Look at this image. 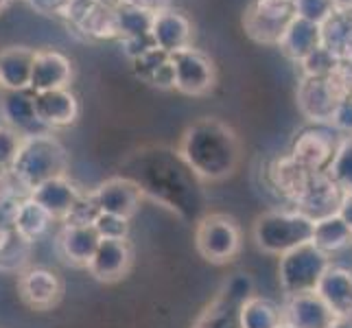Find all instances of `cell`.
<instances>
[{
    "mask_svg": "<svg viewBox=\"0 0 352 328\" xmlns=\"http://www.w3.org/2000/svg\"><path fill=\"white\" fill-rule=\"evenodd\" d=\"M241 328H280L285 324L283 307H278L274 300L250 296L239 309Z\"/></svg>",
    "mask_w": 352,
    "mask_h": 328,
    "instance_id": "obj_29",
    "label": "cell"
},
{
    "mask_svg": "<svg viewBox=\"0 0 352 328\" xmlns=\"http://www.w3.org/2000/svg\"><path fill=\"white\" fill-rule=\"evenodd\" d=\"M352 94V75L348 64H339L326 77H305L298 86V107L313 125H331L335 109Z\"/></svg>",
    "mask_w": 352,
    "mask_h": 328,
    "instance_id": "obj_5",
    "label": "cell"
},
{
    "mask_svg": "<svg viewBox=\"0 0 352 328\" xmlns=\"http://www.w3.org/2000/svg\"><path fill=\"white\" fill-rule=\"evenodd\" d=\"M133 252L127 239H101L86 270L99 283H116L131 267Z\"/></svg>",
    "mask_w": 352,
    "mask_h": 328,
    "instance_id": "obj_16",
    "label": "cell"
},
{
    "mask_svg": "<svg viewBox=\"0 0 352 328\" xmlns=\"http://www.w3.org/2000/svg\"><path fill=\"white\" fill-rule=\"evenodd\" d=\"M324 173L342 190V195H352V136L342 138L331 164L326 166Z\"/></svg>",
    "mask_w": 352,
    "mask_h": 328,
    "instance_id": "obj_32",
    "label": "cell"
},
{
    "mask_svg": "<svg viewBox=\"0 0 352 328\" xmlns=\"http://www.w3.org/2000/svg\"><path fill=\"white\" fill-rule=\"evenodd\" d=\"M337 215L344 219V223L350 228V232H352V195H344L342 197V204H339Z\"/></svg>",
    "mask_w": 352,
    "mask_h": 328,
    "instance_id": "obj_36",
    "label": "cell"
},
{
    "mask_svg": "<svg viewBox=\"0 0 352 328\" xmlns=\"http://www.w3.org/2000/svg\"><path fill=\"white\" fill-rule=\"evenodd\" d=\"M267 175H270V184L276 188V193L280 197H285L291 206H296L302 195L307 193L311 179L315 173L307 171L305 166L298 164L289 153L276 157V160L267 168Z\"/></svg>",
    "mask_w": 352,
    "mask_h": 328,
    "instance_id": "obj_21",
    "label": "cell"
},
{
    "mask_svg": "<svg viewBox=\"0 0 352 328\" xmlns=\"http://www.w3.org/2000/svg\"><path fill=\"white\" fill-rule=\"evenodd\" d=\"M342 197H344L342 190L326 177V173H315L307 193L294 208L302 215H307L311 221H320V219L337 212Z\"/></svg>",
    "mask_w": 352,
    "mask_h": 328,
    "instance_id": "obj_23",
    "label": "cell"
},
{
    "mask_svg": "<svg viewBox=\"0 0 352 328\" xmlns=\"http://www.w3.org/2000/svg\"><path fill=\"white\" fill-rule=\"evenodd\" d=\"M101 243L92 223L86 221H66L62 232L57 237V250L66 263L75 267H88L92 254Z\"/></svg>",
    "mask_w": 352,
    "mask_h": 328,
    "instance_id": "obj_20",
    "label": "cell"
},
{
    "mask_svg": "<svg viewBox=\"0 0 352 328\" xmlns=\"http://www.w3.org/2000/svg\"><path fill=\"white\" fill-rule=\"evenodd\" d=\"M68 173V153L51 131L24 136L18 157L11 166V175L22 188H35L53 177Z\"/></svg>",
    "mask_w": 352,
    "mask_h": 328,
    "instance_id": "obj_3",
    "label": "cell"
},
{
    "mask_svg": "<svg viewBox=\"0 0 352 328\" xmlns=\"http://www.w3.org/2000/svg\"><path fill=\"white\" fill-rule=\"evenodd\" d=\"M88 199L96 212L123 217L129 221V219L138 212L140 201L144 197L136 182H131L125 175H116V177L101 182L92 193H88Z\"/></svg>",
    "mask_w": 352,
    "mask_h": 328,
    "instance_id": "obj_12",
    "label": "cell"
},
{
    "mask_svg": "<svg viewBox=\"0 0 352 328\" xmlns=\"http://www.w3.org/2000/svg\"><path fill=\"white\" fill-rule=\"evenodd\" d=\"M22 140L24 136L20 131L0 123V175L11 171V166H14L18 157V151L22 147Z\"/></svg>",
    "mask_w": 352,
    "mask_h": 328,
    "instance_id": "obj_33",
    "label": "cell"
},
{
    "mask_svg": "<svg viewBox=\"0 0 352 328\" xmlns=\"http://www.w3.org/2000/svg\"><path fill=\"white\" fill-rule=\"evenodd\" d=\"M331 127L335 131H344V133H348V136H352V94L346 96V99L339 103V107L335 109Z\"/></svg>",
    "mask_w": 352,
    "mask_h": 328,
    "instance_id": "obj_35",
    "label": "cell"
},
{
    "mask_svg": "<svg viewBox=\"0 0 352 328\" xmlns=\"http://www.w3.org/2000/svg\"><path fill=\"white\" fill-rule=\"evenodd\" d=\"M35 48L7 46L0 51V90L22 92L31 86Z\"/></svg>",
    "mask_w": 352,
    "mask_h": 328,
    "instance_id": "obj_24",
    "label": "cell"
},
{
    "mask_svg": "<svg viewBox=\"0 0 352 328\" xmlns=\"http://www.w3.org/2000/svg\"><path fill=\"white\" fill-rule=\"evenodd\" d=\"M9 5H11V0H0V14H3V11H5Z\"/></svg>",
    "mask_w": 352,
    "mask_h": 328,
    "instance_id": "obj_38",
    "label": "cell"
},
{
    "mask_svg": "<svg viewBox=\"0 0 352 328\" xmlns=\"http://www.w3.org/2000/svg\"><path fill=\"white\" fill-rule=\"evenodd\" d=\"M318 296L337 315H352V272L331 265L318 285Z\"/></svg>",
    "mask_w": 352,
    "mask_h": 328,
    "instance_id": "obj_25",
    "label": "cell"
},
{
    "mask_svg": "<svg viewBox=\"0 0 352 328\" xmlns=\"http://www.w3.org/2000/svg\"><path fill=\"white\" fill-rule=\"evenodd\" d=\"M296 18V0H254L243 14V29L254 42L278 46Z\"/></svg>",
    "mask_w": 352,
    "mask_h": 328,
    "instance_id": "obj_8",
    "label": "cell"
},
{
    "mask_svg": "<svg viewBox=\"0 0 352 328\" xmlns=\"http://www.w3.org/2000/svg\"><path fill=\"white\" fill-rule=\"evenodd\" d=\"M29 197L38 206H42L53 221L66 223L68 219L75 215V210L79 208V204L86 195L77 188V184H72L66 175H62V177H53L44 182V184L31 188Z\"/></svg>",
    "mask_w": 352,
    "mask_h": 328,
    "instance_id": "obj_13",
    "label": "cell"
},
{
    "mask_svg": "<svg viewBox=\"0 0 352 328\" xmlns=\"http://www.w3.org/2000/svg\"><path fill=\"white\" fill-rule=\"evenodd\" d=\"M339 142H342V136L331 125H313L298 133L289 155L305 166L307 171L324 173L333 160Z\"/></svg>",
    "mask_w": 352,
    "mask_h": 328,
    "instance_id": "obj_11",
    "label": "cell"
},
{
    "mask_svg": "<svg viewBox=\"0 0 352 328\" xmlns=\"http://www.w3.org/2000/svg\"><path fill=\"white\" fill-rule=\"evenodd\" d=\"M250 296H254V281L250 274H232L192 328H241L239 309Z\"/></svg>",
    "mask_w": 352,
    "mask_h": 328,
    "instance_id": "obj_10",
    "label": "cell"
},
{
    "mask_svg": "<svg viewBox=\"0 0 352 328\" xmlns=\"http://www.w3.org/2000/svg\"><path fill=\"white\" fill-rule=\"evenodd\" d=\"M278 259V281L285 298L315 291L326 270L333 265V256L315 248L313 243H305Z\"/></svg>",
    "mask_w": 352,
    "mask_h": 328,
    "instance_id": "obj_6",
    "label": "cell"
},
{
    "mask_svg": "<svg viewBox=\"0 0 352 328\" xmlns=\"http://www.w3.org/2000/svg\"><path fill=\"white\" fill-rule=\"evenodd\" d=\"M331 328H352V315H339Z\"/></svg>",
    "mask_w": 352,
    "mask_h": 328,
    "instance_id": "obj_37",
    "label": "cell"
},
{
    "mask_svg": "<svg viewBox=\"0 0 352 328\" xmlns=\"http://www.w3.org/2000/svg\"><path fill=\"white\" fill-rule=\"evenodd\" d=\"M173 70V90L186 96H204L217 86V66L210 55L195 46L168 55Z\"/></svg>",
    "mask_w": 352,
    "mask_h": 328,
    "instance_id": "obj_9",
    "label": "cell"
},
{
    "mask_svg": "<svg viewBox=\"0 0 352 328\" xmlns=\"http://www.w3.org/2000/svg\"><path fill=\"white\" fill-rule=\"evenodd\" d=\"M283 318L291 328H331L337 315L318 296V291H311V294L287 298L283 305Z\"/></svg>",
    "mask_w": 352,
    "mask_h": 328,
    "instance_id": "obj_19",
    "label": "cell"
},
{
    "mask_svg": "<svg viewBox=\"0 0 352 328\" xmlns=\"http://www.w3.org/2000/svg\"><path fill=\"white\" fill-rule=\"evenodd\" d=\"M0 118L11 129L20 131L22 136H35V133L46 131L38 116H35L31 90H22V92L3 90V94H0Z\"/></svg>",
    "mask_w": 352,
    "mask_h": 328,
    "instance_id": "obj_22",
    "label": "cell"
},
{
    "mask_svg": "<svg viewBox=\"0 0 352 328\" xmlns=\"http://www.w3.org/2000/svg\"><path fill=\"white\" fill-rule=\"evenodd\" d=\"M123 171L138 184L142 197L157 201L186 221H199L204 217V182L190 173L177 151L162 144L142 147L123 162Z\"/></svg>",
    "mask_w": 352,
    "mask_h": 328,
    "instance_id": "obj_1",
    "label": "cell"
},
{
    "mask_svg": "<svg viewBox=\"0 0 352 328\" xmlns=\"http://www.w3.org/2000/svg\"><path fill=\"white\" fill-rule=\"evenodd\" d=\"M175 151L190 173L206 184L232 177L243 160L239 133L214 116H204L190 123L182 133Z\"/></svg>",
    "mask_w": 352,
    "mask_h": 328,
    "instance_id": "obj_2",
    "label": "cell"
},
{
    "mask_svg": "<svg viewBox=\"0 0 352 328\" xmlns=\"http://www.w3.org/2000/svg\"><path fill=\"white\" fill-rule=\"evenodd\" d=\"M51 223H53V219L48 217V212L42 208V206L35 204L29 195H27V199H22L16 206L14 228H16V234L27 243L38 241L40 237H44Z\"/></svg>",
    "mask_w": 352,
    "mask_h": 328,
    "instance_id": "obj_31",
    "label": "cell"
},
{
    "mask_svg": "<svg viewBox=\"0 0 352 328\" xmlns=\"http://www.w3.org/2000/svg\"><path fill=\"white\" fill-rule=\"evenodd\" d=\"M243 245V234L234 217L223 212L204 215L195 226V248L204 261L212 265H226Z\"/></svg>",
    "mask_w": 352,
    "mask_h": 328,
    "instance_id": "obj_7",
    "label": "cell"
},
{
    "mask_svg": "<svg viewBox=\"0 0 352 328\" xmlns=\"http://www.w3.org/2000/svg\"><path fill=\"white\" fill-rule=\"evenodd\" d=\"M315 221L296 208L267 210L256 217L252 226V239L265 254L283 256V254L296 250L305 243L313 241Z\"/></svg>",
    "mask_w": 352,
    "mask_h": 328,
    "instance_id": "obj_4",
    "label": "cell"
},
{
    "mask_svg": "<svg viewBox=\"0 0 352 328\" xmlns=\"http://www.w3.org/2000/svg\"><path fill=\"white\" fill-rule=\"evenodd\" d=\"M149 35L157 51L173 55L182 48L192 46V22L184 11L166 7L153 14Z\"/></svg>",
    "mask_w": 352,
    "mask_h": 328,
    "instance_id": "obj_14",
    "label": "cell"
},
{
    "mask_svg": "<svg viewBox=\"0 0 352 328\" xmlns=\"http://www.w3.org/2000/svg\"><path fill=\"white\" fill-rule=\"evenodd\" d=\"M35 116L46 131L70 127L79 118V101L70 88L33 92Z\"/></svg>",
    "mask_w": 352,
    "mask_h": 328,
    "instance_id": "obj_17",
    "label": "cell"
},
{
    "mask_svg": "<svg viewBox=\"0 0 352 328\" xmlns=\"http://www.w3.org/2000/svg\"><path fill=\"white\" fill-rule=\"evenodd\" d=\"M72 81V62L62 51L40 48L35 51L31 70V92H48L68 88Z\"/></svg>",
    "mask_w": 352,
    "mask_h": 328,
    "instance_id": "obj_18",
    "label": "cell"
},
{
    "mask_svg": "<svg viewBox=\"0 0 352 328\" xmlns=\"http://www.w3.org/2000/svg\"><path fill=\"white\" fill-rule=\"evenodd\" d=\"M311 243L315 248H320L322 252L329 254V256H333V254L352 245V232L344 223V219L335 212V215L320 219V221H315Z\"/></svg>",
    "mask_w": 352,
    "mask_h": 328,
    "instance_id": "obj_30",
    "label": "cell"
},
{
    "mask_svg": "<svg viewBox=\"0 0 352 328\" xmlns=\"http://www.w3.org/2000/svg\"><path fill=\"white\" fill-rule=\"evenodd\" d=\"M280 328H291V326H289V324H283V326H280Z\"/></svg>",
    "mask_w": 352,
    "mask_h": 328,
    "instance_id": "obj_39",
    "label": "cell"
},
{
    "mask_svg": "<svg viewBox=\"0 0 352 328\" xmlns=\"http://www.w3.org/2000/svg\"><path fill=\"white\" fill-rule=\"evenodd\" d=\"M318 46H320V24L311 22L307 18H300V16L291 22L285 38L278 44V48H280L289 59H294V62H302V59L309 57Z\"/></svg>",
    "mask_w": 352,
    "mask_h": 328,
    "instance_id": "obj_27",
    "label": "cell"
},
{
    "mask_svg": "<svg viewBox=\"0 0 352 328\" xmlns=\"http://www.w3.org/2000/svg\"><path fill=\"white\" fill-rule=\"evenodd\" d=\"M90 223L94 226L96 234H99L101 239H127V232H129L127 219L105 215V212H96Z\"/></svg>",
    "mask_w": 352,
    "mask_h": 328,
    "instance_id": "obj_34",
    "label": "cell"
},
{
    "mask_svg": "<svg viewBox=\"0 0 352 328\" xmlns=\"http://www.w3.org/2000/svg\"><path fill=\"white\" fill-rule=\"evenodd\" d=\"M18 294L27 307H31L35 311H48L62 300L64 285H62V278H59L53 270H46V267H31V270L20 274Z\"/></svg>",
    "mask_w": 352,
    "mask_h": 328,
    "instance_id": "obj_15",
    "label": "cell"
},
{
    "mask_svg": "<svg viewBox=\"0 0 352 328\" xmlns=\"http://www.w3.org/2000/svg\"><path fill=\"white\" fill-rule=\"evenodd\" d=\"M320 46L326 48L337 62L352 59V14L333 11L320 24Z\"/></svg>",
    "mask_w": 352,
    "mask_h": 328,
    "instance_id": "obj_26",
    "label": "cell"
},
{
    "mask_svg": "<svg viewBox=\"0 0 352 328\" xmlns=\"http://www.w3.org/2000/svg\"><path fill=\"white\" fill-rule=\"evenodd\" d=\"M133 72L144 83L162 90H173V70H171V57L166 53L157 51L155 46L147 48L144 53L131 59Z\"/></svg>",
    "mask_w": 352,
    "mask_h": 328,
    "instance_id": "obj_28",
    "label": "cell"
}]
</instances>
